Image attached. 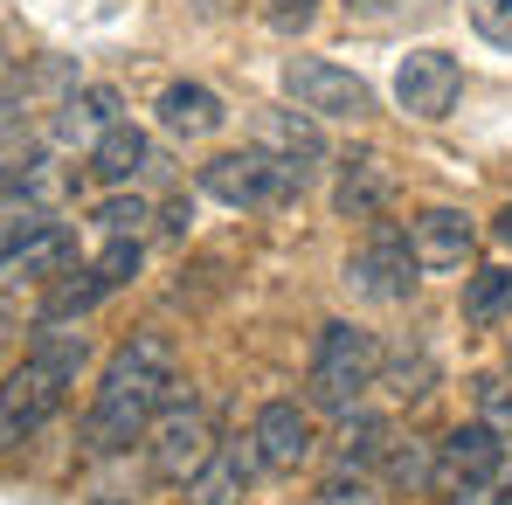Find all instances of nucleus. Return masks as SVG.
Returning <instances> with one entry per match:
<instances>
[{
    "label": "nucleus",
    "instance_id": "10",
    "mask_svg": "<svg viewBox=\"0 0 512 505\" xmlns=\"http://www.w3.org/2000/svg\"><path fill=\"white\" fill-rule=\"evenodd\" d=\"M457 97H464V63L450 56V49H409L402 56V70H395V104L409 111V118H450L457 111Z\"/></svg>",
    "mask_w": 512,
    "mask_h": 505
},
{
    "label": "nucleus",
    "instance_id": "6",
    "mask_svg": "<svg viewBox=\"0 0 512 505\" xmlns=\"http://www.w3.org/2000/svg\"><path fill=\"white\" fill-rule=\"evenodd\" d=\"M284 97H291L305 118H340V125L374 118V84L353 77V70H340V63H326V56H291V63H284Z\"/></svg>",
    "mask_w": 512,
    "mask_h": 505
},
{
    "label": "nucleus",
    "instance_id": "13",
    "mask_svg": "<svg viewBox=\"0 0 512 505\" xmlns=\"http://www.w3.org/2000/svg\"><path fill=\"white\" fill-rule=\"evenodd\" d=\"M118 118H125V97L111 84H70L56 97V125H49V132H56V146H84L90 153Z\"/></svg>",
    "mask_w": 512,
    "mask_h": 505
},
{
    "label": "nucleus",
    "instance_id": "27",
    "mask_svg": "<svg viewBox=\"0 0 512 505\" xmlns=\"http://www.w3.org/2000/svg\"><path fill=\"white\" fill-rule=\"evenodd\" d=\"M263 21H270L277 35H305V28L319 21V0H263Z\"/></svg>",
    "mask_w": 512,
    "mask_h": 505
},
{
    "label": "nucleus",
    "instance_id": "5",
    "mask_svg": "<svg viewBox=\"0 0 512 505\" xmlns=\"http://www.w3.org/2000/svg\"><path fill=\"white\" fill-rule=\"evenodd\" d=\"M416 277H423V263L409 250V229H395V222H374L367 243L346 256V291L367 305H409Z\"/></svg>",
    "mask_w": 512,
    "mask_h": 505
},
{
    "label": "nucleus",
    "instance_id": "17",
    "mask_svg": "<svg viewBox=\"0 0 512 505\" xmlns=\"http://www.w3.org/2000/svg\"><path fill=\"white\" fill-rule=\"evenodd\" d=\"M146 167H153V139H146L132 118H118V125L90 146V173H97L104 187H132Z\"/></svg>",
    "mask_w": 512,
    "mask_h": 505
},
{
    "label": "nucleus",
    "instance_id": "22",
    "mask_svg": "<svg viewBox=\"0 0 512 505\" xmlns=\"http://www.w3.org/2000/svg\"><path fill=\"white\" fill-rule=\"evenodd\" d=\"M512 312V270H478L471 284H464V326H499Z\"/></svg>",
    "mask_w": 512,
    "mask_h": 505
},
{
    "label": "nucleus",
    "instance_id": "9",
    "mask_svg": "<svg viewBox=\"0 0 512 505\" xmlns=\"http://www.w3.org/2000/svg\"><path fill=\"white\" fill-rule=\"evenodd\" d=\"M506 478V436L492 422H457L443 443H436V485L457 499V492H485Z\"/></svg>",
    "mask_w": 512,
    "mask_h": 505
},
{
    "label": "nucleus",
    "instance_id": "1",
    "mask_svg": "<svg viewBox=\"0 0 512 505\" xmlns=\"http://www.w3.org/2000/svg\"><path fill=\"white\" fill-rule=\"evenodd\" d=\"M180 388V360H173V339L167 333H132L97 374V395H90V416H84V450L90 457H118L132 450L153 416L173 402Z\"/></svg>",
    "mask_w": 512,
    "mask_h": 505
},
{
    "label": "nucleus",
    "instance_id": "28",
    "mask_svg": "<svg viewBox=\"0 0 512 505\" xmlns=\"http://www.w3.org/2000/svg\"><path fill=\"white\" fill-rule=\"evenodd\" d=\"M187 222H194V208H187V201H173V208H167V236H187Z\"/></svg>",
    "mask_w": 512,
    "mask_h": 505
},
{
    "label": "nucleus",
    "instance_id": "8",
    "mask_svg": "<svg viewBox=\"0 0 512 505\" xmlns=\"http://www.w3.org/2000/svg\"><path fill=\"white\" fill-rule=\"evenodd\" d=\"M146 436H153V478L160 485H187L201 471V457L215 450V422H208V409L194 395H173Z\"/></svg>",
    "mask_w": 512,
    "mask_h": 505
},
{
    "label": "nucleus",
    "instance_id": "12",
    "mask_svg": "<svg viewBox=\"0 0 512 505\" xmlns=\"http://www.w3.org/2000/svg\"><path fill=\"white\" fill-rule=\"evenodd\" d=\"M256 443L250 436H229V443H215L208 457H201V471L187 478V505H243L256 485Z\"/></svg>",
    "mask_w": 512,
    "mask_h": 505
},
{
    "label": "nucleus",
    "instance_id": "30",
    "mask_svg": "<svg viewBox=\"0 0 512 505\" xmlns=\"http://www.w3.org/2000/svg\"><path fill=\"white\" fill-rule=\"evenodd\" d=\"M194 7H201V14H229L236 0H194Z\"/></svg>",
    "mask_w": 512,
    "mask_h": 505
},
{
    "label": "nucleus",
    "instance_id": "14",
    "mask_svg": "<svg viewBox=\"0 0 512 505\" xmlns=\"http://www.w3.org/2000/svg\"><path fill=\"white\" fill-rule=\"evenodd\" d=\"M388 443H395V436H388V422H381V416H367V409H353V416H346V436L333 443L326 499H346V485L360 492V485H367V471H374V464L388 457Z\"/></svg>",
    "mask_w": 512,
    "mask_h": 505
},
{
    "label": "nucleus",
    "instance_id": "15",
    "mask_svg": "<svg viewBox=\"0 0 512 505\" xmlns=\"http://www.w3.org/2000/svg\"><path fill=\"white\" fill-rule=\"evenodd\" d=\"M409 250H416L423 270H464L471 250H478V229H471L464 208H423L409 222Z\"/></svg>",
    "mask_w": 512,
    "mask_h": 505
},
{
    "label": "nucleus",
    "instance_id": "19",
    "mask_svg": "<svg viewBox=\"0 0 512 505\" xmlns=\"http://www.w3.org/2000/svg\"><path fill=\"white\" fill-rule=\"evenodd\" d=\"M49 201H56V173H49V160H21V167L0 173V215H7V229L49 215Z\"/></svg>",
    "mask_w": 512,
    "mask_h": 505
},
{
    "label": "nucleus",
    "instance_id": "24",
    "mask_svg": "<svg viewBox=\"0 0 512 505\" xmlns=\"http://www.w3.org/2000/svg\"><path fill=\"white\" fill-rule=\"evenodd\" d=\"M381 464H388V485H395V492H409V485H436V443H416V450H409V443H388Z\"/></svg>",
    "mask_w": 512,
    "mask_h": 505
},
{
    "label": "nucleus",
    "instance_id": "3",
    "mask_svg": "<svg viewBox=\"0 0 512 505\" xmlns=\"http://www.w3.org/2000/svg\"><path fill=\"white\" fill-rule=\"evenodd\" d=\"M381 388V339L353 319H333L312 339V360H305V409L319 416H353L360 395Z\"/></svg>",
    "mask_w": 512,
    "mask_h": 505
},
{
    "label": "nucleus",
    "instance_id": "7",
    "mask_svg": "<svg viewBox=\"0 0 512 505\" xmlns=\"http://www.w3.org/2000/svg\"><path fill=\"white\" fill-rule=\"evenodd\" d=\"M70 263H77V229L56 215H35L21 229H7V243H0V291L56 284V277H70Z\"/></svg>",
    "mask_w": 512,
    "mask_h": 505
},
{
    "label": "nucleus",
    "instance_id": "29",
    "mask_svg": "<svg viewBox=\"0 0 512 505\" xmlns=\"http://www.w3.org/2000/svg\"><path fill=\"white\" fill-rule=\"evenodd\" d=\"M492 236H499V243L512 250V208H499V222H492Z\"/></svg>",
    "mask_w": 512,
    "mask_h": 505
},
{
    "label": "nucleus",
    "instance_id": "20",
    "mask_svg": "<svg viewBox=\"0 0 512 505\" xmlns=\"http://www.w3.org/2000/svg\"><path fill=\"white\" fill-rule=\"evenodd\" d=\"M263 153H277V160L312 173V160H326L319 118H305V111H270V118H263Z\"/></svg>",
    "mask_w": 512,
    "mask_h": 505
},
{
    "label": "nucleus",
    "instance_id": "21",
    "mask_svg": "<svg viewBox=\"0 0 512 505\" xmlns=\"http://www.w3.org/2000/svg\"><path fill=\"white\" fill-rule=\"evenodd\" d=\"M381 374H388V395H402V402H423L429 388H436V353H429L423 339H416V353L409 346H381Z\"/></svg>",
    "mask_w": 512,
    "mask_h": 505
},
{
    "label": "nucleus",
    "instance_id": "26",
    "mask_svg": "<svg viewBox=\"0 0 512 505\" xmlns=\"http://www.w3.org/2000/svg\"><path fill=\"white\" fill-rule=\"evenodd\" d=\"M464 14L492 49H512V0H464Z\"/></svg>",
    "mask_w": 512,
    "mask_h": 505
},
{
    "label": "nucleus",
    "instance_id": "11",
    "mask_svg": "<svg viewBox=\"0 0 512 505\" xmlns=\"http://www.w3.org/2000/svg\"><path fill=\"white\" fill-rule=\"evenodd\" d=\"M250 443H256V464H263V471H305V464L319 457L312 409H305V402H291V395L263 402L256 422H250Z\"/></svg>",
    "mask_w": 512,
    "mask_h": 505
},
{
    "label": "nucleus",
    "instance_id": "18",
    "mask_svg": "<svg viewBox=\"0 0 512 505\" xmlns=\"http://www.w3.org/2000/svg\"><path fill=\"white\" fill-rule=\"evenodd\" d=\"M388 194H395V180H388V167H381V160L367 153V160H346V167H340V187H333V208H340L346 222H381Z\"/></svg>",
    "mask_w": 512,
    "mask_h": 505
},
{
    "label": "nucleus",
    "instance_id": "23",
    "mask_svg": "<svg viewBox=\"0 0 512 505\" xmlns=\"http://www.w3.org/2000/svg\"><path fill=\"white\" fill-rule=\"evenodd\" d=\"M90 222H97L104 236H139V229L153 222V201H146V194H125V187H118V194H104V201L90 208Z\"/></svg>",
    "mask_w": 512,
    "mask_h": 505
},
{
    "label": "nucleus",
    "instance_id": "32",
    "mask_svg": "<svg viewBox=\"0 0 512 505\" xmlns=\"http://www.w3.org/2000/svg\"><path fill=\"white\" fill-rule=\"evenodd\" d=\"M506 367H512V360H506Z\"/></svg>",
    "mask_w": 512,
    "mask_h": 505
},
{
    "label": "nucleus",
    "instance_id": "16",
    "mask_svg": "<svg viewBox=\"0 0 512 505\" xmlns=\"http://www.w3.org/2000/svg\"><path fill=\"white\" fill-rule=\"evenodd\" d=\"M153 111H160V132H173V139H215V132L229 125V104L208 84H194V77H187V84H167Z\"/></svg>",
    "mask_w": 512,
    "mask_h": 505
},
{
    "label": "nucleus",
    "instance_id": "2",
    "mask_svg": "<svg viewBox=\"0 0 512 505\" xmlns=\"http://www.w3.org/2000/svg\"><path fill=\"white\" fill-rule=\"evenodd\" d=\"M90 360V339L84 333H42L7 374H0V457H14L21 443H35L56 409L70 402L77 374Z\"/></svg>",
    "mask_w": 512,
    "mask_h": 505
},
{
    "label": "nucleus",
    "instance_id": "31",
    "mask_svg": "<svg viewBox=\"0 0 512 505\" xmlns=\"http://www.w3.org/2000/svg\"><path fill=\"white\" fill-rule=\"evenodd\" d=\"M499 505H512V478H506V499H499Z\"/></svg>",
    "mask_w": 512,
    "mask_h": 505
},
{
    "label": "nucleus",
    "instance_id": "4",
    "mask_svg": "<svg viewBox=\"0 0 512 505\" xmlns=\"http://www.w3.org/2000/svg\"><path fill=\"white\" fill-rule=\"evenodd\" d=\"M305 180H312L305 167H291V160L250 146V153L208 160V167H201V194H215L222 208H250V215H263V208H284L291 194H305Z\"/></svg>",
    "mask_w": 512,
    "mask_h": 505
},
{
    "label": "nucleus",
    "instance_id": "25",
    "mask_svg": "<svg viewBox=\"0 0 512 505\" xmlns=\"http://www.w3.org/2000/svg\"><path fill=\"white\" fill-rule=\"evenodd\" d=\"M340 7L367 28H388V21H409V14H436L443 0H340Z\"/></svg>",
    "mask_w": 512,
    "mask_h": 505
}]
</instances>
